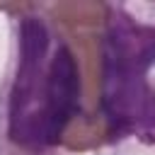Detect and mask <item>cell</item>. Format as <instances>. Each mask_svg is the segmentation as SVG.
Here are the masks:
<instances>
[{
    "label": "cell",
    "mask_w": 155,
    "mask_h": 155,
    "mask_svg": "<svg viewBox=\"0 0 155 155\" xmlns=\"http://www.w3.org/2000/svg\"><path fill=\"white\" fill-rule=\"evenodd\" d=\"M10 155H58V153H53V150H15Z\"/></svg>",
    "instance_id": "3"
},
{
    "label": "cell",
    "mask_w": 155,
    "mask_h": 155,
    "mask_svg": "<svg viewBox=\"0 0 155 155\" xmlns=\"http://www.w3.org/2000/svg\"><path fill=\"white\" fill-rule=\"evenodd\" d=\"M12 10L19 12V56L5 94V136L17 150H48L85 114L80 63L44 5L39 15L34 5Z\"/></svg>",
    "instance_id": "1"
},
{
    "label": "cell",
    "mask_w": 155,
    "mask_h": 155,
    "mask_svg": "<svg viewBox=\"0 0 155 155\" xmlns=\"http://www.w3.org/2000/svg\"><path fill=\"white\" fill-rule=\"evenodd\" d=\"M155 61V27L136 24L121 10L109 7L104 36L102 114L116 138L138 136L155 143V90L148 65Z\"/></svg>",
    "instance_id": "2"
}]
</instances>
